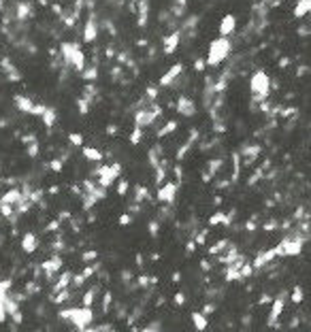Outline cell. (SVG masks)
<instances>
[{
  "instance_id": "obj_37",
  "label": "cell",
  "mask_w": 311,
  "mask_h": 332,
  "mask_svg": "<svg viewBox=\"0 0 311 332\" xmlns=\"http://www.w3.org/2000/svg\"><path fill=\"white\" fill-rule=\"evenodd\" d=\"M28 155H30V158L38 155V141L36 139H32L30 143H28Z\"/></svg>"
},
{
  "instance_id": "obj_45",
  "label": "cell",
  "mask_w": 311,
  "mask_h": 332,
  "mask_svg": "<svg viewBox=\"0 0 311 332\" xmlns=\"http://www.w3.org/2000/svg\"><path fill=\"white\" fill-rule=\"evenodd\" d=\"M143 330H145V332H158V330H162V326H160V322H151V324L145 326Z\"/></svg>"
},
{
  "instance_id": "obj_14",
  "label": "cell",
  "mask_w": 311,
  "mask_h": 332,
  "mask_svg": "<svg viewBox=\"0 0 311 332\" xmlns=\"http://www.w3.org/2000/svg\"><path fill=\"white\" fill-rule=\"evenodd\" d=\"M235 28H237V17L228 13V15H224L220 22V36H230L235 32Z\"/></svg>"
},
{
  "instance_id": "obj_9",
  "label": "cell",
  "mask_w": 311,
  "mask_h": 332,
  "mask_svg": "<svg viewBox=\"0 0 311 332\" xmlns=\"http://www.w3.org/2000/svg\"><path fill=\"white\" fill-rule=\"evenodd\" d=\"M284 305H286V294H279L275 300H271V313H268V326H275L279 315L284 313Z\"/></svg>"
},
{
  "instance_id": "obj_7",
  "label": "cell",
  "mask_w": 311,
  "mask_h": 332,
  "mask_svg": "<svg viewBox=\"0 0 311 332\" xmlns=\"http://www.w3.org/2000/svg\"><path fill=\"white\" fill-rule=\"evenodd\" d=\"M307 239L299 232L296 237H286L284 241H281L279 245H277V256H299L301 251H303V243H305Z\"/></svg>"
},
{
  "instance_id": "obj_43",
  "label": "cell",
  "mask_w": 311,
  "mask_h": 332,
  "mask_svg": "<svg viewBox=\"0 0 311 332\" xmlns=\"http://www.w3.org/2000/svg\"><path fill=\"white\" fill-rule=\"evenodd\" d=\"M96 258H98V253H96V251H86V253L81 256V260H83V262H94Z\"/></svg>"
},
{
  "instance_id": "obj_47",
  "label": "cell",
  "mask_w": 311,
  "mask_h": 332,
  "mask_svg": "<svg viewBox=\"0 0 311 332\" xmlns=\"http://www.w3.org/2000/svg\"><path fill=\"white\" fill-rule=\"evenodd\" d=\"M175 302H177L179 307H183V305H186V294H183V292H177V294H175Z\"/></svg>"
},
{
  "instance_id": "obj_6",
  "label": "cell",
  "mask_w": 311,
  "mask_h": 332,
  "mask_svg": "<svg viewBox=\"0 0 311 332\" xmlns=\"http://www.w3.org/2000/svg\"><path fill=\"white\" fill-rule=\"evenodd\" d=\"M120 175H122V164H118V162H113V164H109V166H98V168L94 170L96 183L101 185V187L113 185V181H115Z\"/></svg>"
},
{
  "instance_id": "obj_26",
  "label": "cell",
  "mask_w": 311,
  "mask_h": 332,
  "mask_svg": "<svg viewBox=\"0 0 311 332\" xmlns=\"http://www.w3.org/2000/svg\"><path fill=\"white\" fill-rule=\"evenodd\" d=\"M307 13H311V0H299V5L294 7V17H305Z\"/></svg>"
},
{
  "instance_id": "obj_13",
  "label": "cell",
  "mask_w": 311,
  "mask_h": 332,
  "mask_svg": "<svg viewBox=\"0 0 311 332\" xmlns=\"http://www.w3.org/2000/svg\"><path fill=\"white\" fill-rule=\"evenodd\" d=\"M277 258V249L273 247V249H266V251H260L258 256H256V260L251 262V266H254V270H258V268H262L264 264H268L271 260H275Z\"/></svg>"
},
{
  "instance_id": "obj_42",
  "label": "cell",
  "mask_w": 311,
  "mask_h": 332,
  "mask_svg": "<svg viewBox=\"0 0 311 332\" xmlns=\"http://www.w3.org/2000/svg\"><path fill=\"white\" fill-rule=\"evenodd\" d=\"M145 96H147L149 103H156V98H158V90H156V88H147Z\"/></svg>"
},
{
  "instance_id": "obj_44",
  "label": "cell",
  "mask_w": 311,
  "mask_h": 332,
  "mask_svg": "<svg viewBox=\"0 0 311 332\" xmlns=\"http://www.w3.org/2000/svg\"><path fill=\"white\" fill-rule=\"evenodd\" d=\"M207 235H209V228H205L201 235H196V239H194V241H196V245H203V243L207 241Z\"/></svg>"
},
{
  "instance_id": "obj_52",
  "label": "cell",
  "mask_w": 311,
  "mask_h": 332,
  "mask_svg": "<svg viewBox=\"0 0 311 332\" xmlns=\"http://www.w3.org/2000/svg\"><path fill=\"white\" fill-rule=\"evenodd\" d=\"M268 302H271V296H268V294L260 296V305H268Z\"/></svg>"
},
{
  "instance_id": "obj_55",
  "label": "cell",
  "mask_w": 311,
  "mask_h": 332,
  "mask_svg": "<svg viewBox=\"0 0 311 332\" xmlns=\"http://www.w3.org/2000/svg\"><path fill=\"white\" fill-rule=\"evenodd\" d=\"M107 132H109V134H115V132H118V128H115V126H109V128H107Z\"/></svg>"
},
{
  "instance_id": "obj_48",
  "label": "cell",
  "mask_w": 311,
  "mask_h": 332,
  "mask_svg": "<svg viewBox=\"0 0 311 332\" xmlns=\"http://www.w3.org/2000/svg\"><path fill=\"white\" fill-rule=\"evenodd\" d=\"M130 222H132V218H130V215H128V213H124V215H122V218H120V224H122V226H128Z\"/></svg>"
},
{
  "instance_id": "obj_20",
  "label": "cell",
  "mask_w": 311,
  "mask_h": 332,
  "mask_svg": "<svg viewBox=\"0 0 311 332\" xmlns=\"http://www.w3.org/2000/svg\"><path fill=\"white\" fill-rule=\"evenodd\" d=\"M36 247H38V239H36V235L28 232V235L22 237V249H24L26 253H34Z\"/></svg>"
},
{
  "instance_id": "obj_56",
  "label": "cell",
  "mask_w": 311,
  "mask_h": 332,
  "mask_svg": "<svg viewBox=\"0 0 311 332\" xmlns=\"http://www.w3.org/2000/svg\"><path fill=\"white\" fill-rule=\"evenodd\" d=\"M245 228H247V230H254V228H256V224H254V222H247Z\"/></svg>"
},
{
  "instance_id": "obj_17",
  "label": "cell",
  "mask_w": 311,
  "mask_h": 332,
  "mask_svg": "<svg viewBox=\"0 0 311 332\" xmlns=\"http://www.w3.org/2000/svg\"><path fill=\"white\" fill-rule=\"evenodd\" d=\"M179 43H181V32H171V34H166V36H164V53H166V55L175 53V49H177Z\"/></svg>"
},
{
  "instance_id": "obj_18",
  "label": "cell",
  "mask_w": 311,
  "mask_h": 332,
  "mask_svg": "<svg viewBox=\"0 0 311 332\" xmlns=\"http://www.w3.org/2000/svg\"><path fill=\"white\" fill-rule=\"evenodd\" d=\"M13 103H15V107L22 111V113H28L32 115V109H34V103L28 96H22V94H15L13 96Z\"/></svg>"
},
{
  "instance_id": "obj_38",
  "label": "cell",
  "mask_w": 311,
  "mask_h": 332,
  "mask_svg": "<svg viewBox=\"0 0 311 332\" xmlns=\"http://www.w3.org/2000/svg\"><path fill=\"white\" fill-rule=\"evenodd\" d=\"M241 279H247V277H251L254 275V266L251 264H247V262H243V266H241Z\"/></svg>"
},
{
  "instance_id": "obj_23",
  "label": "cell",
  "mask_w": 311,
  "mask_h": 332,
  "mask_svg": "<svg viewBox=\"0 0 311 332\" xmlns=\"http://www.w3.org/2000/svg\"><path fill=\"white\" fill-rule=\"evenodd\" d=\"M151 196H149V192H147V187H143V185H137L134 190H132V203L139 207L141 203H147Z\"/></svg>"
},
{
  "instance_id": "obj_29",
  "label": "cell",
  "mask_w": 311,
  "mask_h": 332,
  "mask_svg": "<svg viewBox=\"0 0 311 332\" xmlns=\"http://www.w3.org/2000/svg\"><path fill=\"white\" fill-rule=\"evenodd\" d=\"M228 245H230V241H228V239H222L220 243H216V245H213V247H209V256H220L226 247H228Z\"/></svg>"
},
{
  "instance_id": "obj_35",
  "label": "cell",
  "mask_w": 311,
  "mask_h": 332,
  "mask_svg": "<svg viewBox=\"0 0 311 332\" xmlns=\"http://www.w3.org/2000/svg\"><path fill=\"white\" fill-rule=\"evenodd\" d=\"M141 139H143V128L134 126L132 134H130V143H132V145H139V143H141Z\"/></svg>"
},
{
  "instance_id": "obj_32",
  "label": "cell",
  "mask_w": 311,
  "mask_h": 332,
  "mask_svg": "<svg viewBox=\"0 0 311 332\" xmlns=\"http://www.w3.org/2000/svg\"><path fill=\"white\" fill-rule=\"evenodd\" d=\"M94 298H96V287H92V290L86 292V296H83V300H81V305L83 307H92L94 305Z\"/></svg>"
},
{
  "instance_id": "obj_25",
  "label": "cell",
  "mask_w": 311,
  "mask_h": 332,
  "mask_svg": "<svg viewBox=\"0 0 311 332\" xmlns=\"http://www.w3.org/2000/svg\"><path fill=\"white\" fill-rule=\"evenodd\" d=\"M38 118H41V120H43V124H45L47 128H51V126L55 124V109H53V107H47V105H45V109H43V113H41V115H38Z\"/></svg>"
},
{
  "instance_id": "obj_50",
  "label": "cell",
  "mask_w": 311,
  "mask_h": 332,
  "mask_svg": "<svg viewBox=\"0 0 311 332\" xmlns=\"http://www.w3.org/2000/svg\"><path fill=\"white\" fill-rule=\"evenodd\" d=\"M205 64H207L205 60H196V62H194V68H196V70H203V68H205Z\"/></svg>"
},
{
  "instance_id": "obj_40",
  "label": "cell",
  "mask_w": 311,
  "mask_h": 332,
  "mask_svg": "<svg viewBox=\"0 0 311 332\" xmlns=\"http://www.w3.org/2000/svg\"><path fill=\"white\" fill-rule=\"evenodd\" d=\"M79 111L83 115H88V111H90V100L88 98H79Z\"/></svg>"
},
{
  "instance_id": "obj_27",
  "label": "cell",
  "mask_w": 311,
  "mask_h": 332,
  "mask_svg": "<svg viewBox=\"0 0 311 332\" xmlns=\"http://www.w3.org/2000/svg\"><path fill=\"white\" fill-rule=\"evenodd\" d=\"M81 153H83V158H86V160H90V162H101V160H103V153L98 151V149H94V147H83Z\"/></svg>"
},
{
  "instance_id": "obj_10",
  "label": "cell",
  "mask_w": 311,
  "mask_h": 332,
  "mask_svg": "<svg viewBox=\"0 0 311 332\" xmlns=\"http://www.w3.org/2000/svg\"><path fill=\"white\" fill-rule=\"evenodd\" d=\"M183 68H186L183 64H173L171 68H168L166 73L160 77V85H162V88H171V85L177 81V77L183 75Z\"/></svg>"
},
{
  "instance_id": "obj_11",
  "label": "cell",
  "mask_w": 311,
  "mask_h": 332,
  "mask_svg": "<svg viewBox=\"0 0 311 332\" xmlns=\"http://www.w3.org/2000/svg\"><path fill=\"white\" fill-rule=\"evenodd\" d=\"M41 268L45 270V277L51 281V279H53V275H58V272L62 270V258H60V256H53L51 260H45L43 266H41Z\"/></svg>"
},
{
  "instance_id": "obj_24",
  "label": "cell",
  "mask_w": 311,
  "mask_h": 332,
  "mask_svg": "<svg viewBox=\"0 0 311 332\" xmlns=\"http://www.w3.org/2000/svg\"><path fill=\"white\" fill-rule=\"evenodd\" d=\"M192 322H194L196 330H207V326H209V320L203 311H192Z\"/></svg>"
},
{
  "instance_id": "obj_41",
  "label": "cell",
  "mask_w": 311,
  "mask_h": 332,
  "mask_svg": "<svg viewBox=\"0 0 311 332\" xmlns=\"http://www.w3.org/2000/svg\"><path fill=\"white\" fill-rule=\"evenodd\" d=\"M118 194H120V196H126V194H128V181H120V183H118Z\"/></svg>"
},
{
  "instance_id": "obj_5",
  "label": "cell",
  "mask_w": 311,
  "mask_h": 332,
  "mask_svg": "<svg viewBox=\"0 0 311 332\" xmlns=\"http://www.w3.org/2000/svg\"><path fill=\"white\" fill-rule=\"evenodd\" d=\"M230 41L228 36H220L216 41H211V45H209V53H207V66H220L226 57H228L230 53Z\"/></svg>"
},
{
  "instance_id": "obj_2",
  "label": "cell",
  "mask_w": 311,
  "mask_h": 332,
  "mask_svg": "<svg viewBox=\"0 0 311 332\" xmlns=\"http://www.w3.org/2000/svg\"><path fill=\"white\" fill-rule=\"evenodd\" d=\"M60 320H66L70 322L75 328L79 330H86L88 324H92L94 320V313H92V307H68L64 311H60Z\"/></svg>"
},
{
  "instance_id": "obj_46",
  "label": "cell",
  "mask_w": 311,
  "mask_h": 332,
  "mask_svg": "<svg viewBox=\"0 0 311 332\" xmlns=\"http://www.w3.org/2000/svg\"><path fill=\"white\" fill-rule=\"evenodd\" d=\"M158 230H160V228H158V222L151 220V222H149V232H151V237H158Z\"/></svg>"
},
{
  "instance_id": "obj_51",
  "label": "cell",
  "mask_w": 311,
  "mask_h": 332,
  "mask_svg": "<svg viewBox=\"0 0 311 332\" xmlns=\"http://www.w3.org/2000/svg\"><path fill=\"white\" fill-rule=\"evenodd\" d=\"M194 249H196V241H194V239H192V241H190V243H188V247H186V251H188V253H192V251H194Z\"/></svg>"
},
{
  "instance_id": "obj_49",
  "label": "cell",
  "mask_w": 311,
  "mask_h": 332,
  "mask_svg": "<svg viewBox=\"0 0 311 332\" xmlns=\"http://www.w3.org/2000/svg\"><path fill=\"white\" fill-rule=\"evenodd\" d=\"M213 311H216V305H213V302H207L205 309H203V313H205V315H209V313H213Z\"/></svg>"
},
{
  "instance_id": "obj_12",
  "label": "cell",
  "mask_w": 311,
  "mask_h": 332,
  "mask_svg": "<svg viewBox=\"0 0 311 332\" xmlns=\"http://www.w3.org/2000/svg\"><path fill=\"white\" fill-rule=\"evenodd\" d=\"M177 111L183 115V118H194L196 115V103L188 96H181L177 100Z\"/></svg>"
},
{
  "instance_id": "obj_34",
  "label": "cell",
  "mask_w": 311,
  "mask_h": 332,
  "mask_svg": "<svg viewBox=\"0 0 311 332\" xmlns=\"http://www.w3.org/2000/svg\"><path fill=\"white\" fill-rule=\"evenodd\" d=\"M111 300H113V294H111V292H105V294H103V302H101V311H103V313H109V309H111Z\"/></svg>"
},
{
  "instance_id": "obj_28",
  "label": "cell",
  "mask_w": 311,
  "mask_h": 332,
  "mask_svg": "<svg viewBox=\"0 0 311 332\" xmlns=\"http://www.w3.org/2000/svg\"><path fill=\"white\" fill-rule=\"evenodd\" d=\"M79 75H81L83 81H94V79L98 77V68H96V66H86Z\"/></svg>"
},
{
  "instance_id": "obj_21",
  "label": "cell",
  "mask_w": 311,
  "mask_h": 332,
  "mask_svg": "<svg viewBox=\"0 0 311 332\" xmlns=\"http://www.w3.org/2000/svg\"><path fill=\"white\" fill-rule=\"evenodd\" d=\"M262 151V147L260 145H247L245 149H243V164L245 166H249V164H254V160H256V158H258V153Z\"/></svg>"
},
{
  "instance_id": "obj_4",
  "label": "cell",
  "mask_w": 311,
  "mask_h": 332,
  "mask_svg": "<svg viewBox=\"0 0 311 332\" xmlns=\"http://www.w3.org/2000/svg\"><path fill=\"white\" fill-rule=\"evenodd\" d=\"M268 92H271V77L264 70H256L249 79V94L254 103H264Z\"/></svg>"
},
{
  "instance_id": "obj_19",
  "label": "cell",
  "mask_w": 311,
  "mask_h": 332,
  "mask_svg": "<svg viewBox=\"0 0 311 332\" xmlns=\"http://www.w3.org/2000/svg\"><path fill=\"white\" fill-rule=\"evenodd\" d=\"M232 218H235V213H222V211H218V213H213L209 218V226H228L232 222Z\"/></svg>"
},
{
  "instance_id": "obj_16",
  "label": "cell",
  "mask_w": 311,
  "mask_h": 332,
  "mask_svg": "<svg viewBox=\"0 0 311 332\" xmlns=\"http://www.w3.org/2000/svg\"><path fill=\"white\" fill-rule=\"evenodd\" d=\"M98 36V28H96V17L90 15L86 22V28H83V41L86 43H94Z\"/></svg>"
},
{
  "instance_id": "obj_39",
  "label": "cell",
  "mask_w": 311,
  "mask_h": 332,
  "mask_svg": "<svg viewBox=\"0 0 311 332\" xmlns=\"http://www.w3.org/2000/svg\"><path fill=\"white\" fill-rule=\"evenodd\" d=\"M62 166H64V158H58V160H51L49 162V168L53 172H62Z\"/></svg>"
},
{
  "instance_id": "obj_8",
  "label": "cell",
  "mask_w": 311,
  "mask_h": 332,
  "mask_svg": "<svg viewBox=\"0 0 311 332\" xmlns=\"http://www.w3.org/2000/svg\"><path fill=\"white\" fill-rule=\"evenodd\" d=\"M177 190H179V185L175 181H168V183L160 185L158 187V200L164 205H173L175 198H177Z\"/></svg>"
},
{
  "instance_id": "obj_22",
  "label": "cell",
  "mask_w": 311,
  "mask_h": 332,
  "mask_svg": "<svg viewBox=\"0 0 311 332\" xmlns=\"http://www.w3.org/2000/svg\"><path fill=\"white\" fill-rule=\"evenodd\" d=\"M70 281H73V272H70V270L60 272L58 281L53 283V292H60V290H66V287H70Z\"/></svg>"
},
{
  "instance_id": "obj_36",
  "label": "cell",
  "mask_w": 311,
  "mask_h": 332,
  "mask_svg": "<svg viewBox=\"0 0 311 332\" xmlns=\"http://www.w3.org/2000/svg\"><path fill=\"white\" fill-rule=\"evenodd\" d=\"M68 143H70L73 147H81V145H83V136L77 134V132H70V134H68Z\"/></svg>"
},
{
  "instance_id": "obj_30",
  "label": "cell",
  "mask_w": 311,
  "mask_h": 332,
  "mask_svg": "<svg viewBox=\"0 0 311 332\" xmlns=\"http://www.w3.org/2000/svg\"><path fill=\"white\" fill-rule=\"evenodd\" d=\"M149 164H151V168L160 166V147H158V145H156V147L149 151Z\"/></svg>"
},
{
  "instance_id": "obj_15",
  "label": "cell",
  "mask_w": 311,
  "mask_h": 332,
  "mask_svg": "<svg viewBox=\"0 0 311 332\" xmlns=\"http://www.w3.org/2000/svg\"><path fill=\"white\" fill-rule=\"evenodd\" d=\"M34 15V11H32V5L30 3H26V0H20V3L15 5V19L24 22V19H30Z\"/></svg>"
},
{
  "instance_id": "obj_33",
  "label": "cell",
  "mask_w": 311,
  "mask_h": 332,
  "mask_svg": "<svg viewBox=\"0 0 311 332\" xmlns=\"http://www.w3.org/2000/svg\"><path fill=\"white\" fill-rule=\"evenodd\" d=\"M303 298H305V292H303V287H301V285H296L294 290H292V302H294V305H301V302H303Z\"/></svg>"
},
{
  "instance_id": "obj_1",
  "label": "cell",
  "mask_w": 311,
  "mask_h": 332,
  "mask_svg": "<svg viewBox=\"0 0 311 332\" xmlns=\"http://www.w3.org/2000/svg\"><path fill=\"white\" fill-rule=\"evenodd\" d=\"M28 209H30V200H28L26 194L22 190H17V187H13V190H9L0 198V213H3L7 220H11L13 224H15V220L20 215H24Z\"/></svg>"
},
{
  "instance_id": "obj_54",
  "label": "cell",
  "mask_w": 311,
  "mask_h": 332,
  "mask_svg": "<svg viewBox=\"0 0 311 332\" xmlns=\"http://www.w3.org/2000/svg\"><path fill=\"white\" fill-rule=\"evenodd\" d=\"M201 268H203V270L207 272V270H211V264L207 262V260H203V262H201Z\"/></svg>"
},
{
  "instance_id": "obj_3",
  "label": "cell",
  "mask_w": 311,
  "mask_h": 332,
  "mask_svg": "<svg viewBox=\"0 0 311 332\" xmlns=\"http://www.w3.org/2000/svg\"><path fill=\"white\" fill-rule=\"evenodd\" d=\"M60 53H62L64 66H70L73 70H77V73H81V70L86 68V53L81 51L77 43H62Z\"/></svg>"
},
{
  "instance_id": "obj_31",
  "label": "cell",
  "mask_w": 311,
  "mask_h": 332,
  "mask_svg": "<svg viewBox=\"0 0 311 332\" xmlns=\"http://www.w3.org/2000/svg\"><path fill=\"white\" fill-rule=\"evenodd\" d=\"M175 130H177V122H175V120H171V122H168V124L160 130V132H158V136H160V139H164V136H168L171 132H175Z\"/></svg>"
},
{
  "instance_id": "obj_53",
  "label": "cell",
  "mask_w": 311,
  "mask_h": 332,
  "mask_svg": "<svg viewBox=\"0 0 311 332\" xmlns=\"http://www.w3.org/2000/svg\"><path fill=\"white\" fill-rule=\"evenodd\" d=\"M277 228V222H268V224H264V230H275Z\"/></svg>"
}]
</instances>
